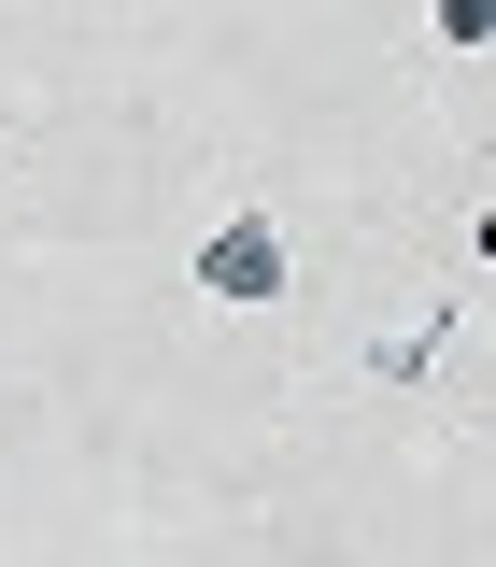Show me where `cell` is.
<instances>
[{
  "label": "cell",
  "instance_id": "1",
  "mask_svg": "<svg viewBox=\"0 0 496 567\" xmlns=\"http://www.w3.org/2000/svg\"><path fill=\"white\" fill-rule=\"evenodd\" d=\"M283 284H298V256H283V227L256 199L241 213H213V241H199V298H227V312H270Z\"/></svg>",
  "mask_w": 496,
  "mask_h": 567
},
{
  "label": "cell",
  "instance_id": "2",
  "mask_svg": "<svg viewBox=\"0 0 496 567\" xmlns=\"http://www.w3.org/2000/svg\"><path fill=\"white\" fill-rule=\"evenodd\" d=\"M454 327H468V298H425L412 327H383V341H369V383H425V369L454 354Z\"/></svg>",
  "mask_w": 496,
  "mask_h": 567
},
{
  "label": "cell",
  "instance_id": "3",
  "mask_svg": "<svg viewBox=\"0 0 496 567\" xmlns=\"http://www.w3.org/2000/svg\"><path fill=\"white\" fill-rule=\"evenodd\" d=\"M425 29H440L454 58H483V43H496V0H425Z\"/></svg>",
  "mask_w": 496,
  "mask_h": 567
}]
</instances>
